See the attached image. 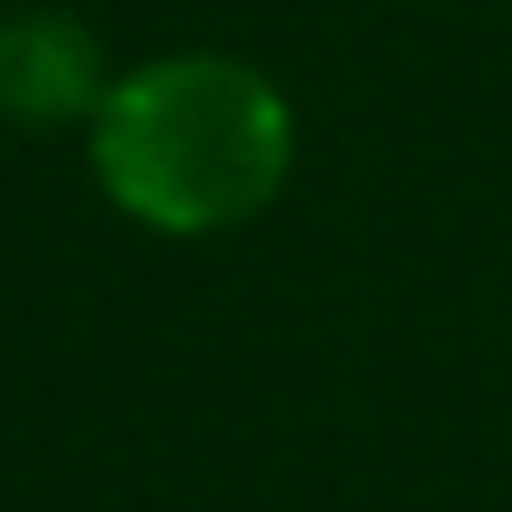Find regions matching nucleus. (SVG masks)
Returning a JSON list of instances; mask_svg holds the SVG:
<instances>
[{
    "label": "nucleus",
    "mask_w": 512,
    "mask_h": 512,
    "mask_svg": "<svg viewBox=\"0 0 512 512\" xmlns=\"http://www.w3.org/2000/svg\"><path fill=\"white\" fill-rule=\"evenodd\" d=\"M88 176L160 240L240 232L296 176V104L232 48L144 56L88 120Z\"/></svg>",
    "instance_id": "nucleus-1"
},
{
    "label": "nucleus",
    "mask_w": 512,
    "mask_h": 512,
    "mask_svg": "<svg viewBox=\"0 0 512 512\" xmlns=\"http://www.w3.org/2000/svg\"><path fill=\"white\" fill-rule=\"evenodd\" d=\"M112 56L104 40L72 16V8H16L0 16V120L32 128V136H56V128H80L96 120V104L112 96Z\"/></svg>",
    "instance_id": "nucleus-2"
}]
</instances>
